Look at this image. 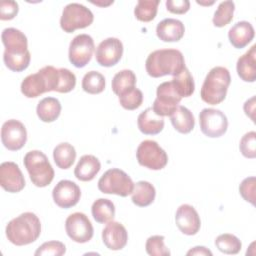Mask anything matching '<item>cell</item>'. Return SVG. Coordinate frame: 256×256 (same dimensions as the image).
Here are the masks:
<instances>
[{
	"mask_svg": "<svg viewBox=\"0 0 256 256\" xmlns=\"http://www.w3.org/2000/svg\"><path fill=\"white\" fill-rule=\"evenodd\" d=\"M185 60L177 49H159L151 52L145 62L149 76L158 78L165 75H178L185 68Z\"/></svg>",
	"mask_w": 256,
	"mask_h": 256,
	"instance_id": "cell-1",
	"label": "cell"
},
{
	"mask_svg": "<svg viewBox=\"0 0 256 256\" xmlns=\"http://www.w3.org/2000/svg\"><path fill=\"white\" fill-rule=\"evenodd\" d=\"M7 239L16 246L33 243L41 233V222L32 212H24L9 221L6 226Z\"/></svg>",
	"mask_w": 256,
	"mask_h": 256,
	"instance_id": "cell-2",
	"label": "cell"
},
{
	"mask_svg": "<svg viewBox=\"0 0 256 256\" xmlns=\"http://www.w3.org/2000/svg\"><path fill=\"white\" fill-rule=\"evenodd\" d=\"M231 83L230 72L222 66L213 67L205 77L200 90L201 99L210 105H217L226 98Z\"/></svg>",
	"mask_w": 256,
	"mask_h": 256,
	"instance_id": "cell-3",
	"label": "cell"
},
{
	"mask_svg": "<svg viewBox=\"0 0 256 256\" xmlns=\"http://www.w3.org/2000/svg\"><path fill=\"white\" fill-rule=\"evenodd\" d=\"M23 163L35 186L46 187L52 182L55 174L54 169L42 151L32 150L27 152Z\"/></svg>",
	"mask_w": 256,
	"mask_h": 256,
	"instance_id": "cell-4",
	"label": "cell"
},
{
	"mask_svg": "<svg viewBox=\"0 0 256 256\" xmlns=\"http://www.w3.org/2000/svg\"><path fill=\"white\" fill-rule=\"evenodd\" d=\"M98 189L105 194L126 197L132 194L134 183L126 172L118 168L107 170L98 181Z\"/></svg>",
	"mask_w": 256,
	"mask_h": 256,
	"instance_id": "cell-5",
	"label": "cell"
},
{
	"mask_svg": "<svg viewBox=\"0 0 256 256\" xmlns=\"http://www.w3.org/2000/svg\"><path fill=\"white\" fill-rule=\"evenodd\" d=\"M93 20L94 15L89 8L80 3H69L62 11L60 26L64 32L72 33L90 26Z\"/></svg>",
	"mask_w": 256,
	"mask_h": 256,
	"instance_id": "cell-6",
	"label": "cell"
},
{
	"mask_svg": "<svg viewBox=\"0 0 256 256\" xmlns=\"http://www.w3.org/2000/svg\"><path fill=\"white\" fill-rule=\"evenodd\" d=\"M136 158L138 163L151 170H161L168 163V156L164 149L154 140L142 141L137 150Z\"/></svg>",
	"mask_w": 256,
	"mask_h": 256,
	"instance_id": "cell-7",
	"label": "cell"
},
{
	"mask_svg": "<svg viewBox=\"0 0 256 256\" xmlns=\"http://www.w3.org/2000/svg\"><path fill=\"white\" fill-rule=\"evenodd\" d=\"M182 97L177 92L172 81L161 83L156 90V99L153 102V111L161 116H171L177 107Z\"/></svg>",
	"mask_w": 256,
	"mask_h": 256,
	"instance_id": "cell-8",
	"label": "cell"
},
{
	"mask_svg": "<svg viewBox=\"0 0 256 256\" xmlns=\"http://www.w3.org/2000/svg\"><path fill=\"white\" fill-rule=\"evenodd\" d=\"M201 132L210 138H218L224 135L228 128L226 115L219 109L204 108L199 114Z\"/></svg>",
	"mask_w": 256,
	"mask_h": 256,
	"instance_id": "cell-9",
	"label": "cell"
},
{
	"mask_svg": "<svg viewBox=\"0 0 256 256\" xmlns=\"http://www.w3.org/2000/svg\"><path fill=\"white\" fill-rule=\"evenodd\" d=\"M94 40L88 34H79L75 36L69 45V61L77 68L86 66L94 52Z\"/></svg>",
	"mask_w": 256,
	"mask_h": 256,
	"instance_id": "cell-10",
	"label": "cell"
},
{
	"mask_svg": "<svg viewBox=\"0 0 256 256\" xmlns=\"http://www.w3.org/2000/svg\"><path fill=\"white\" fill-rule=\"evenodd\" d=\"M65 230L68 237L77 243L90 241L94 234V229L89 218L82 212H75L67 217Z\"/></svg>",
	"mask_w": 256,
	"mask_h": 256,
	"instance_id": "cell-11",
	"label": "cell"
},
{
	"mask_svg": "<svg viewBox=\"0 0 256 256\" xmlns=\"http://www.w3.org/2000/svg\"><path fill=\"white\" fill-rule=\"evenodd\" d=\"M1 141L10 151L20 150L27 141V131L24 124L16 119L3 123L1 128Z\"/></svg>",
	"mask_w": 256,
	"mask_h": 256,
	"instance_id": "cell-12",
	"label": "cell"
},
{
	"mask_svg": "<svg viewBox=\"0 0 256 256\" xmlns=\"http://www.w3.org/2000/svg\"><path fill=\"white\" fill-rule=\"evenodd\" d=\"M123 55V44L115 37H109L100 42L96 48L95 57L99 65L112 67L116 65Z\"/></svg>",
	"mask_w": 256,
	"mask_h": 256,
	"instance_id": "cell-13",
	"label": "cell"
},
{
	"mask_svg": "<svg viewBox=\"0 0 256 256\" xmlns=\"http://www.w3.org/2000/svg\"><path fill=\"white\" fill-rule=\"evenodd\" d=\"M52 197L57 206L68 209L79 202L81 190L75 182L70 180H61L53 188Z\"/></svg>",
	"mask_w": 256,
	"mask_h": 256,
	"instance_id": "cell-14",
	"label": "cell"
},
{
	"mask_svg": "<svg viewBox=\"0 0 256 256\" xmlns=\"http://www.w3.org/2000/svg\"><path fill=\"white\" fill-rule=\"evenodd\" d=\"M0 185L1 187L10 192L18 193L25 187V179L15 162L7 161L0 165Z\"/></svg>",
	"mask_w": 256,
	"mask_h": 256,
	"instance_id": "cell-15",
	"label": "cell"
},
{
	"mask_svg": "<svg viewBox=\"0 0 256 256\" xmlns=\"http://www.w3.org/2000/svg\"><path fill=\"white\" fill-rule=\"evenodd\" d=\"M175 223L178 229L185 235H195L201 227L200 217L195 208L189 204H182L175 214Z\"/></svg>",
	"mask_w": 256,
	"mask_h": 256,
	"instance_id": "cell-16",
	"label": "cell"
},
{
	"mask_svg": "<svg viewBox=\"0 0 256 256\" xmlns=\"http://www.w3.org/2000/svg\"><path fill=\"white\" fill-rule=\"evenodd\" d=\"M102 240L108 249L113 251L121 250L127 244L128 233L121 223L110 221L102 230Z\"/></svg>",
	"mask_w": 256,
	"mask_h": 256,
	"instance_id": "cell-17",
	"label": "cell"
},
{
	"mask_svg": "<svg viewBox=\"0 0 256 256\" xmlns=\"http://www.w3.org/2000/svg\"><path fill=\"white\" fill-rule=\"evenodd\" d=\"M185 33L184 24L174 18H166L160 21L156 27V35L163 42H177Z\"/></svg>",
	"mask_w": 256,
	"mask_h": 256,
	"instance_id": "cell-18",
	"label": "cell"
},
{
	"mask_svg": "<svg viewBox=\"0 0 256 256\" xmlns=\"http://www.w3.org/2000/svg\"><path fill=\"white\" fill-rule=\"evenodd\" d=\"M21 92L27 98H36L49 91L47 78L42 69L24 78L21 83Z\"/></svg>",
	"mask_w": 256,
	"mask_h": 256,
	"instance_id": "cell-19",
	"label": "cell"
},
{
	"mask_svg": "<svg viewBox=\"0 0 256 256\" xmlns=\"http://www.w3.org/2000/svg\"><path fill=\"white\" fill-rule=\"evenodd\" d=\"M254 36V28L248 21H239L235 23L228 32L230 43L237 49H241L247 46L253 40Z\"/></svg>",
	"mask_w": 256,
	"mask_h": 256,
	"instance_id": "cell-20",
	"label": "cell"
},
{
	"mask_svg": "<svg viewBox=\"0 0 256 256\" xmlns=\"http://www.w3.org/2000/svg\"><path fill=\"white\" fill-rule=\"evenodd\" d=\"M31 54L28 48H5L3 54L4 64L14 72L24 71L30 64Z\"/></svg>",
	"mask_w": 256,
	"mask_h": 256,
	"instance_id": "cell-21",
	"label": "cell"
},
{
	"mask_svg": "<svg viewBox=\"0 0 256 256\" xmlns=\"http://www.w3.org/2000/svg\"><path fill=\"white\" fill-rule=\"evenodd\" d=\"M138 129L145 135H156L164 128L163 117L157 115L152 107L145 109L137 118Z\"/></svg>",
	"mask_w": 256,
	"mask_h": 256,
	"instance_id": "cell-22",
	"label": "cell"
},
{
	"mask_svg": "<svg viewBox=\"0 0 256 256\" xmlns=\"http://www.w3.org/2000/svg\"><path fill=\"white\" fill-rule=\"evenodd\" d=\"M236 69L238 76L245 82L256 80V45H253L237 60Z\"/></svg>",
	"mask_w": 256,
	"mask_h": 256,
	"instance_id": "cell-23",
	"label": "cell"
},
{
	"mask_svg": "<svg viewBox=\"0 0 256 256\" xmlns=\"http://www.w3.org/2000/svg\"><path fill=\"white\" fill-rule=\"evenodd\" d=\"M101 169L100 161L94 155H83L78 161L75 169L74 175L80 181H91L95 178Z\"/></svg>",
	"mask_w": 256,
	"mask_h": 256,
	"instance_id": "cell-24",
	"label": "cell"
},
{
	"mask_svg": "<svg viewBox=\"0 0 256 256\" xmlns=\"http://www.w3.org/2000/svg\"><path fill=\"white\" fill-rule=\"evenodd\" d=\"M61 108V103L57 98L45 97L39 101L36 107V113L41 121L50 123L59 117Z\"/></svg>",
	"mask_w": 256,
	"mask_h": 256,
	"instance_id": "cell-25",
	"label": "cell"
},
{
	"mask_svg": "<svg viewBox=\"0 0 256 256\" xmlns=\"http://www.w3.org/2000/svg\"><path fill=\"white\" fill-rule=\"evenodd\" d=\"M170 120L174 129L182 134L191 132L195 126V119L192 112L181 105H179L175 112L170 116Z\"/></svg>",
	"mask_w": 256,
	"mask_h": 256,
	"instance_id": "cell-26",
	"label": "cell"
},
{
	"mask_svg": "<svg viewBox=\"0 0 256 256\" xmlns=\"http://www.w3.org/2000/svg\"><path fill=\"white\" fill-rule=\"evenodd\" d=\"M156 196L155 187L148 181H138L134 184L132 202L139 207H146L153 203Z\"/></svg>",
	"mask_w": 256,
	"mask_h": 256,
	"instance_id": "cell-27",
	"label": "cell"
},
{
	"mask_svg": "<svg viewBox=\"0 0 256 256\" xmlns=\"http://www.w3.org/2000/svg\"><path fill=\"white\" fill-rule=\"evenodd\" d=\"M94 220L98 223H108L113 221L115 216V206L109 199L99 198L95 200L91 207Z\"/></svg>",
	"mask_w": 256,
	"mask_h": 256,
	"instance_id": "cell-28",
	"label": "cell"
},
{
	"mask_svg": "<svg viewBox=\"0 0 256 256\" xmlns=\"http://www.w3.org/2000/svg\"><path fill=\"white\" fill-rule=\"evenodd\" d=\"M53 158L57 167L60 169L70 168L76 159V150L68 142L58 144L53 150Z\"/></svg>",
	"mask_w": 256,
	"mask_h": 256,
	"instance_id": "cell-29",
	"label": "cell"
},
{
	"mask_svg": "<svg viewBox=\"0 0 256 256\" xmlns=\"http://www.w3.org/2000/svg\"><path fill=\"white\" fill-rule=\"evenodd\" d=\"M136 85V75L132 70L124 69L116 73L112 79V90L120 96L124 92L134 88Z\"/></svg>",
	"mask_w": 256,
	"mask_h": 256,
	"instance_id": "cell-30",
	"label": "cell"
},
{
	"mask_svg": "<svg viewBox=\"0 0 256 256\" xmlns=\"http://www.w3.org/2000/svg\"><path fill=\"white\" fill-rule=\"evenodd\" d=\"M179 93V95L183 97H189L194 93L195 83L194 79L190 73V71L185 67L178 75L173 76L171 80Z\"/></svg>",
	"mask_w": 256,
	"mask_h": 256,
	"instance_id": "cell-31",
	"label": "cell"
},
{
	"mask_svg": "<svg viewBox=\"0 0 256 256\" xmlns=\"http://www.w3.org/2000/svg\"><path fill=\"white\" fill-rule=\"evenodd\" d=\"M159 3V0H139L134 8L136 19L142 22L152 21L157 15Z\"/></svg>",
	"mask_w": 256,
	"mask_h": 256,
	"instance_id": "cell-32",
	"label": "cell"
},
{
	"mask_svg": "<svg viewBox=\"0 0 256 256\" xmlns=\"http://www.w3.org/2000/svg\"><path fill=\"white\" fill-rule=\"evenodd\" d=\"M105 88V77L98 71L87 72L82 79V89L89 94H99Z\"/></svg>",
	"mask_w": 256,
	"mask_h": 256,
	"instance_id": "cell-33",
	"label": "cell"
},
{
	"mask_svg": "<svg viewBox=\"0 0 256 256\" xmlns=\"http://www.w3.org/2000/svg\"><path fill=\"white\" fill-rule=\"evenodd\" d=\"M215 245L218 250L224 254H237L242 248V243L238 237L230 233L219 235L215 239Z\"/></svg>",
	"mask_w": 256,
	"mask_h": 256,
	"instance_id": "cell-34",
	"label": "cell"
},
{
	"mask_svg": "<svg viewBox=\"0 0 256 256\" xmlns=\"http://www.w3.org/2000/svg\"><path fill=\"white\" fill-rule=\"evenodd\" d=\"M235 11V4L233 1H223L221 2L212 19L214 26L224 27L229 24L233 19V14Z\"/></svg>",
	"mask_w": 256,
	"mask_h": 256,
	"instance_id": "cell-35",
	"label": "cell"
},
{
	"mask_svg": "<svg viewBox=\"0 0 256 256\" xmlns=\"http://www.w3.org/2000/svg\"><path fill=\"white\" fill-rule=\"evenodd\" d=\"M1 40L5 48L28 47L27 37L23 32L16 28H5L1 34Z\"/></svg>",
	"mask_w": 256,
	"mask_h": 256,
	"instance_id": "cell-36",
	"label": "cell"
},
{
	"mask_svg": "<svg viewBox=\"0 0 256 256\" xmlns=\"http://www.w3.org/2000/svg\"><path fill=\"white\" fill-rule=\"evenodd\" d=\"M118 97L120 105L126 110H135L139 108L143 102V93L136 87L124 92Z\"/></svg>",
	"mask_w": 256,
	"mask_h": 256,
	"instance_id": "cell-37",
	"label": "cell"
},
{
	"mask_svg": "<svg viewBox=\"0 0 256 256\" xmlns=\"http://www.w3.org/2000/svg\"><path fill=\"white\" fill-rule=\"evenodd\" d=\"M165 237L162 235H153L146 240L145 249L151 256H169L170 250L164 244Z\"/></svg>",
	"mask_w": 256,
	"mask_h": 256,
	"instance_id": "cell-38",
	"label": "cell"
},
{
	"mask_svg": "<svg viewBox=\"0 0 256 256\" xmlns=\"http://www.w3.org/2000/svg\"><path fill=\"white\" fill-rule=\"evenodd\" d=\"M239 149L242 155L249 159L256 157V132L250 131L244 134L239 143Z\"/></svg>",
	"mask_w": 256,
	"mask_h": 256,
	"instance_id": "cell-39",
	"label": "cell"
},
{
	"mask_svg": "<svg viewBox=\"0 0 256 256\" xmlns=\"http://www.w3.org/2000/svg\"><path fill=\"white\" fill-rule=\"evenodd\" d=\"M76 76L67 68H59V82L56 92L68 93L75 88Z\"/></svg>",
	"mask_w": 256,
	"mask_h": 256,
	"instance_id": "cell-40",
	"label": "cell"
},
{
	"mask_svg": "<svg viewBox=\"0 0 256 256\" xmlns=\"http://www.w3.org/2000/svg\"><path fill=\"white\" fill-rule=\"evenodd\" d=\"M66 252L65 245L60 241H48L39 246V248L35 251V255H53V256H61Z\"/></svg>",
	"mask_w": 256,
	"mask_h": 256,
	"instance_id": "cell-41",
	"label": "cell"
},
{
	"mask_svg": "<svg viewBox=\"0 0 256 256\" xmlns=\"http://www.w3.org/2000/svg\"><path fill=\"white\" fill-rule=\"evenodd\" d=\"M255 188L256 179L254 176L245 178L239 185V192L243 199L252 205H255Z\"/></svg>",
	"mask_w": 256,
	"mask_h": 256,
	"instance_id": "cell-42",
	"label": "cell"
},
{
	"mask_svg": "<svg viewBox=\"0 0 256 256\" xmlns=\"http://www.w3.org/2000/svg\"><path fill=\"white\" fill-rule=\"evenodd\" d=\"M19 11V6L16 1L13 0H3L0 3V19L1 20H11L13 19Z\"/></svg>",
	"mask_w": 256,
	"mask_h": 256,
	"instance_id": "cell-43",
	"label": "cell"
},
{
	"mask_svg": "<svg viewBox=\"0 0 256 256\" xmlns=\"http://www.w3.org/2000/svg\"><path fill=\"white\" fill-rule=\"evenodd\" d=\"M166 8L171 13L184 14L189 10L190 2L188 0H167Z\"/></svg>",
	"mask_w": 256,
	"mask_h": 256,
	"instance_id": "cell-44",
	"label": "cell"
},
{
	"mask_svg": "<svg viewBox=\"0 0 256 256\" xmlns=\"http://www.w3.org/2000/svg\"><path fill=\"white\" fill-rule=\"evenodd\" d=\"M243 109H244L245 114H246L253 122H255V118H254V113H255V96L251 97L249 100H247V101L244 103Z\"/></svg>",
	"mask_w": 256,
	"mask_h": 256,
	"instance_id": "cell-45",
	"label": "cell"
},
{
	"mask_svg": "<svg viewBox=\"0 0 256 256\" xmlns=\"http://www.w3.org/2000/svg\"><path fill=\"white\" fill-rule=\"evenodd\" d=\"M187 255L188 256H191V255H200V256H205V255H209V256H212V252L204 247V246H196V247H193L192 249H190L188 252H187Z\"/></svg>",
	"mask_w": 256,
	"mask_h": 256,
	"instance_id": "cell-46",
	"label": "cell"
},
{
	"mask_svg": "<svg viewBox=\"0 0 256 256\" xmlns=\"http://www.w3.org/2000/svg\"><path fill=\"white\" fill-rule=\"evenodd\" d=\"M93 4H96V5H101V6H107V5H110L113 3V1H110V2H107V3H99V2H92Z\"/></svg>",
	"mask_w": 256,
	"mask_h": 256,
	"instance_id": "cell-47",
	"label": "cell"
}]
</instances>
